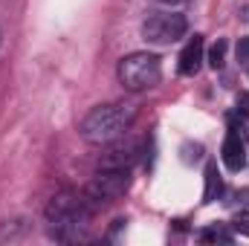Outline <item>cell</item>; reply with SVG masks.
I'll return each mask as SVG.
<instances>
[{"mask_svg": "<svg viewBox=\"0 0 249 246\" xmlns=\"http://www.w3.org/2000/svg\"><path fill=\"white\" fill-rule=\"evenodd\" d=\"M200 64H203V38L194 35L186 47H183V53H180L177 70H180V75H194L200 70Z\"/></svg>", "mask_w": 249, "mask_h": 246, "instance_id": "obj_7", "label": "cell"}, {"mask_svg": "<svg viewBox=\"0 0 249 246\" xmlns=\"http://www.w3.org/2000/svg\"><path fill=\"white\" fill-rule=\"evenodd\" d=\"M186 29H188V20L180 12H157L142 26L145 38L154 41V44H174V41H180L186 35Z\"/></svg>", "mask_w": 249, "mask_h": 246, "instance_id": "obj_4", "label": "cell"}, {"mask_svg": "<svg viewBox=\"0 0 249 246\" xmlns=\"http://www.w3.org/2000/svg\"><path fill=\"white\" fill-rule=\"evenodd\" d=\"M133 107L127 105H102V107H93L81 124H78V133L84 142L90 145H110L116 139H122L127 133V127L133 122Z\"/></svg>", "mask_w": 249, "mask_h": 246, "instance_id": "obj_1", "label": "cell"}, {"mask_svg": "<svg viewBox=\"0 0 249 246\" xmlns=\"http://www.w3.org/2000/svg\"><path fill=\"white\" fill-rule=\"evenodd\" d=\"M113 145V142H110ZM139 159V142L133 139H116V145L110 148V154L102 157V168H130Z\"/></svg>", "mask_w": 249, "mask_h": 246, "instance_id": "obj_5", "label": "cell"}, {"mask_svg": "<svg viewBox=\"0 0 249 246\" xmlns=\"http://www.w3.org/2000/svg\"><path fill=\"white\" fill-rule=\"evenodd\" d=\"M238 113L249 119V93H238Z\"/></svg>", "mask_w": 249, "mask_h": 246, "instance_id": "obj_14", "label": "cell"}, {"mask_svg": "<svg viewBox=\"0 0 249 246\" xmlns=\"http://www.w3.org/2000/svg\"><path fill=\"white\" fill-rule=\"evenodd\" d=\"M235 53H238V61L241 64H249V38H241L238 41V50Z\"/></svg>", "mask_w": 249, "mask_h": 246, "instance_id": "obj_12", "label": "cell"}, {"mask_svg": "<svg viewBox=\"0 0 249 246\" xmlns=\"http://www.w3.org/2000/svg\"><path fill=\"white\" fill-rule=\"evenodd\" d=\"M220 157H223V165L232 174H238L241 168H247V145H244V139H241L238 130H229L226 133L223 148H220Z\"/></svg>", "mask_w": 249, "mask_h": 246, "instance_id": "obj_6", "label": "cell"}, {"mask_svg": "<svg viewBox=\"0 0 249 246\" xmlns=\"http://www.w3.org/2000/svg\"><path fill=\"white\" fill-rule=\"evenodd\" d=\"M223 194V180H220V171L214 162L206 165V188H203V203H214L217 197Z\"/></svg>", "mask_w": 249, "mask_h": 246, "instance_id": "obj_8", "label": "cell"}, {"mask_svg": "<svg viewBox=\"0 0 249 246\" xmlns=\"http://www.w3.org/2000/svg\"><path fill=\"white\" fill-rule=\"evenodd\" d=\"M232 229H235L238 235H247V238H249V211H238V214H235Z\"/></svg>", "mask_w": 249, "mask_h": 246, "instance_id": "obj_11", "label": "cell"}, {"mask_svg": "<svg viewBox=\"0 0 249 246\" xmlns=\"http://www.w3.org/2000/svg\"><path fill=\"white\" fill-rule=\"evenodd\" d=\"M200 241H206V244H212V241H223V244H229L232 235H229L226 229H206V232H200Z\"/></svg>", "mask_w": 249, "mask_h": 246, "instance_id": "obj_10", "label": "cell"}, {"mask_svg": "<svg viewBox=\"0 0 249 246\" xmlns=\"http://www.w3.org/2000/svg\"><path fill=\"white\" fill-rule=\"evenodd\" d=\"M160 78H162V64L154 53H133L119 64V81L124 84V90L133 93L151 90L160 84Z\"/></svg>", "mask_w": 249, "mask_h": 246, "instance_id": "obj_2", "label": "cell"}, {"mask_svg": "<svg viewBox=\"0 0 249 246\" xmlns=\"http://www.w3.org/2000/svg\"><path fill=\"white\" fill-rule=\"evenodd\" d=\"M200 154H203V148H200V145H186V148H183V162L200 159Z\"/></svg>", "mask_w": 249, "mask_h": 246, "instance_id": "obj_13", "label": "cell"}, {"mask_svg": "<svg viewBox=\"0 0 249 246\" xmlns=\"http://www.w3.org/2000/svg\"><path fill=\"white\" fill-rule=\"evenodd\" d=\"M226 50H229L226 38H217V41L212 44V50H209V67H212V70H220V67L226 64Z\"/></svg>", "mask_w": 249, "mask_h": 246, "instance_id": "obj_9", "label": "cell"}, {"mask_svg": "<svg viewBox=\"0 0 249 246\" xmlns=\"http://www.w3.org/2000/svg\"><path fill=\"white\" fill-rule=\"evenodd\" d=\"M130 185V168H102L99 177H93L87 185V200L93 206L110 203L116 197H122Z\"/></svg>", "mask_w": 249, "mask_h": 246, "instance_id": "obj_3", "label": "cell"}, {"mask_svg": "<svg viewBox=\"0 0 249 246\" xmlns=\"http://www.w3.org/2000/svg\"><path fill=\"white\" fill-rule=\"evenodd\" d=\"M238 200H241L244 206H249V188H241V191H238Z\"/></svg>", "mask_w": 249, "mask_h": 246, "instance_id": "obj_15", "label": "cell"}]
</instances>
